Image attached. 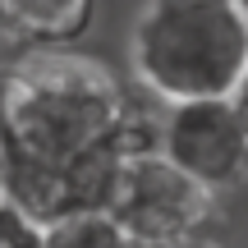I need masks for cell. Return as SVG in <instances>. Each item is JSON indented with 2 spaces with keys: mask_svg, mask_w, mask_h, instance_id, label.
<instances>
[{
  "mask_svg": "<svg viewBox=\"0 0 248 248\" xmlns=\"http://www.w3.org/2000/svg\"><path fill=\"white\" fill-rule=\"evenodd\" d=\"M129 110L124 78L78 42L28 46L14 64H0V133L18 156L64 166L97 142H115Z\"/></svg>",
  "mask_w": 248,
  "mask_h": 248,
  "instance_id": "cell-1",
  "label": "cell"
},
{
  "mask_svg": "<svg viewBox=\"0 0 248 248\" xmlns=\"http://www.w3.org/2000/svg\"><path fill=\"white\" fill-rule=\"evenodd\" d=\"M248 64V18L234 0H142L129 69L156 101L230 97Z\"/></svg>",
  "mask_w": 248,
  "mask_h": 248,
  "instance_id": "cell-2",
  "label": "cell"
},
{
  "mask_svg": "<svg viewBox=\"0 0 248 248\" xmlns=\"http://www.w3.org/2000/svg\"><path fill=\"white\" fill-rule=\"evenodd\" d=\"M216 193L188 179L161 147L120 152L115 179H110L106 207L110 221L138 244H166L179 234L207 230Z\"/></svg>",
  "mask_w": 248,
  "mask_h": 248,
  "instance_id": "cell-3",
  "label": "cell"
},
{
  "mask_svg": "<svg viewBox=\"0 0 248 248\" xmlns=\"http://www.w3.org/2000/svg\"><path fill=\"white\" fill-rule=\"evenodd\" d=\"M156 147L212 193L248 184V133L230 97L170 101L156 115Z\"/></svg>",
  "mask_w": 248,
  "mask_h": 248,
  "instance_id": "cell-4",
  "label": "cell"
},
{
  "mask_svg": "<svg viewBox=\"0 0 248 248\" xmlns=\"http://www.w3.org/2000/svg\"><path fill=\"white\" fill-rule=\"evenodd\" d=\"M101 0H0V37L28 46H74L92 28Z\"/></svg>",
  "mask_w": 248,
  "mask_h": 248,
  "instance_id": "cell-5",
  "label": "cell"
},
{
  "mask_svg": "<svg viewBox=\"0 0 248 248\" xmlns=\"http://www.w3.org/2000/svg\"><path fill=\"white\" fill-rule=\"evenodd\" d=\"M37 248H133V239L110 221V212L78 207V212H64L55 221H46Z\"/></svg>",
  "mask_w": 248,
  "mask_h": 248,
  "instance_id": "cell-6",
  "label": "cell"
},
{
  "mask_svg": "<svg viewBox=\"0 0 248 248\" xmlns=\"http://www.w3.org/2000/svg\"><path fill=\"white\" fill-rule=\"evenodd\" d=\"M37 239H42V221H32L18 202L0 198V248H37Z\"/></svg>",
  "mask_w": 248,
  "mask_h": 248,
  "instance_id": "cell-7",
  "label": "cell"
},
{
  "mask_svg": "<svg viewBox=\"0 0 248 248\" xmlns=\"http://www.w3.org/2000/svg\"><path fill=\"white\" fill-rule=\"evenodd\" d=\"M133 248H225V244L212 239L207 230H193V234H179V239H166V244H138L133 239Z\"/></svg>",
  "mask_w": 248,
  "mask_h": 248,
  "instance_id": "cell-8",
  "label": "cell"
},
{
  "mask_svg": "<svg viewBox=\"0 0 248 248\" xmlns=\"http://www.w3.org/2000/svg\"><path fill=\"white\" fill-rule=\"evenodd\" d=\"M230 106H234V115H239L244 133H248V64L239 69V78H234V88H230Z\"/></svg>",
  "mask_w": 248,
  "mask_h": 248,
  "instance_id": "cell-9",
  "label": "cell"
},
{
  "mask_svg": "<svg viewBox=\"0 0 248 248\" xmlns=\"http://www.w3.org/2000/svg\"><path fill=\"white\" fill-rule=\"evenodd\" d=\"M5 179H9V142L0 133V198H5Z\"/></svg>",
  "mask_w": 248,
  "mask_h": 248,
  "instance_id": "cell-10",
  "label": "cell"
},
{
  "mask_svg": "<svg viewBox=\"0 0 248 248\" xmlns=\"http://www.w3.org/2000/svg\"><path fill=\"white\" fill-rule=\"evenodd\" d=\"M234 5H239V9H244V18H248V0H234Z\"/></svg>",
  "mask_w": 248,
  "mask_h": 248,
  "instance_id": "cell-11",
  "label": "cell"
}]
</instances>
